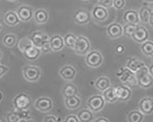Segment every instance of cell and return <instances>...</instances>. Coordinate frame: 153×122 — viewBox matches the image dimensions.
<instances>
[{"label":"cell","instance_id":"6da1fadb","mask_svg":"<svg viewBox=\"0 0 153 122\" xmlns=\"http://www.w3.org/2000/svg\"><path fill=\"white\" fill-rule=\"evenodd\" d=\"M135 76L138 85L143 88H149L153 84V77L151 75L148 68L145 65L135 73Z\"/></svg>","mask_w":153,"mask_h":122},{"label":"cell","instance_id":"7a4b0ae2","mask_svg":"<svg viewBox=\"0 0 153 122\" xmlns=\"http://www.w3.org/2000/svg\"><path fill=\"white\" fill-rule=\"evenodd\" d=\"M32 104L31 97L26 93H20L17 94L13 100V106L15 110L22 111L28 110Z\"/></svg>","mask_w":153,"mask_h":122},{"label":"cell","instance_id":"3957f363","mask_svg":"<svg viewBox=\"0 0 153 122\" xmlns=\"http://www.w3.org/2000/svg\"><path fill=\"white\" fill-rule=\"evenodd\" d=\"M41 69L37 66L27 65L22 68V74L24 79L30 82H37L41 78Z\"/></svg>","mask_w":153,"mask_h":122},{"label":"cell","instance_id":"277c9868","mask_svg":"<svg viewBox=\"0 0 153 122\" xmlns=\"http://www.w3.org/2000/svg\"><path fill=\"white\" fill-rule=\"evenodd\" d=\"M91 48L90 42L89 39L83 35H79L76 38L73 50L80 56L86 55L90 52Z\"/></svg>","mask_w":153,"mask_h":122},{"label":"cell","instance_id":"5b68a950","mask_svg":"<svg viewBox=\"0 0 153 122\" xmlns=\"http://www.w3.org/2000/svg\"><path fill=\"white\" fill-rule=\"evenodd\" d=\"M6 121L7 122H22L33 121L30 114L29 109L26 111L9 112L6 115Z\"/></svg>","mask_w":153,"mask_h":122},{"label":"cell","instance_id":"8992f818","mask_svg":"<svg viewBox=\"0 0 153 122\" xmlns=\"http://www.w3.org/2000/svg\"><path fill=\"white\" fill-rule=\"evenodd\" d=\"M34 107L38 111L42 113H47L53 107V100L48 96H41L34 101Z\"/></svg>","mask_w":153,"mask_h":122},{"label":"cell","instance_id":"52a82bcc","mask_svg":"<svg viewBox=\"0 0 153 122\" xmlns=\"http://www.w3.org/2000/svg\"><path fill=\"white\" fill-rule=\"evenodd\" d=\"M105 101L102 95H95L89 98L87 101V106L93 112L96 113L104 107Z\"/></svg>","mask_w":153,"mask_h":122},{"label":"cell","instance_id":"ba28073f","mask_svg":"<svg viewBox=\"0 0 153 122\" xmlns=\"http://www.w3.org/2000/svg\"><path fill=\"white\" fill-rule=\"evenodd\" d=\"M85 62L90 67L97 68L102 64L103 56L98 51H91L86 55Z\"/></svg>","mask_w":153,"mask_h":122},{"label":"cell","instance_id":"9c48e42d","mask_svg":"<svg viewBox=\"0 0 153 122\" xmlns=\"http://www.w3.org/2000/svg\"><path fill=\"white\" fill-rule=\"evenodd\" d=\"M49 37L47 34L39 31L34 32L30 37L33 45L39 48L49 40Z\"/></svg>","mask_w":153,"mask_h":122},{"label":"cell","instance_id":"30bf717a","mask_svg":"<svg viewBox=\"0 0 153 122\" xmlns=\"http://www.w3.org/2000/svg\"><path fill=\"white\" fill-rule=\"evenodd\" d=\"M17 14L23 22L30 21L34 16V11L31 7L27 5H22L17 9Z\"/></svg>","mask_w":153,"mask_h":122},{"label":"cell","instance_id":"8fae6325","mask_svg":"<svg viewBox=\"0 0 153 122\" xmlns=\"http://www.w3.org/2000/svg\"><path fill=\"white\" fill-rule=\"evenodd\" d=\"M73 20L76 24L84 25L90 21L91 15L90 12L86 10L79 9L76 10L74 14Z\"/></svg>","mask_w":153,"mask_h":122},{"label":"cell","instance_id":"7c38bea8","mask_svg":"<svg viewBox=\"0 0 153 122\" xmlns=\"http://www.w3.org/2000/svg\"><path fill=\"white\" fill-rule=\"evenodd\" d=\"M58 73L64 80L70 82L75 78L76 70L72 65H65L59 69Z\"/></svg>","mask_w":153,"mask_h":122},{"label":"cell","instance_id":"4fadbf2b","mask_svg":"<svg viewBox=\"0 0 153 122\" xmlns=\"http://www.w3.org/2000/svg\"><path fill=\"white\" fill-rule=\"evenodd\" d=\"M48 41L53 51H60L65 46L64 37L59 34H55L50 37Z\"/></svg>","mask_w":153,"mask_h":122},{"label":"cell","instance_id":"5bb4252c","mask_svg":"<svg viewBox=\"0 0 153 122\" xmlns=\"http://www.w3.org/2000/svg\"><path fill=\"white\" fill-rule=\"evenodd\" d=\"M91 15L93 18L98 21H104L108 17V12L107 10V8H105L102 6L97 5L94 7Z\"/></svg>","mask_w":153,"mask_h":122},{"label":"cell","instance_id":"9a60e30c","mask_svg":"<svg viewBox=\"0 0 153 122\" xmlns=\"http://www.w3.org/2000/svg\"><path fill=\"white\" fill-rule=\"evenodd\" d=\"M132 38L137 43H143L148 40L149 38V32L146 28L143 26H138L137 29L133 34Z\"/></svg>","mask_w":153,"mask_h":122},{"label":"cell","instance_id":"2e32d148","mask_svg":"<svg viewBox=\"0 0 153 122\" xmlns=\"http://www.w3.org/2000/svg\"><path fill=\"white\" fill-rule=\"evenodd\" d=\"M139 109L145 115H149L153 112V98L145 97L139 103Z\"/></svg>","mask_w":153,"mask_h":122},{"label":"cell","instance_id":"e0dca14e","mask_svg":"<svg viewBox=\"0 0 153 122\" xmlns=\"http://www.w3.org/2000/svg\"><path fill=\"white\" fill-rule=\"evenodd\" d=\"M22 53L26 59L30 61H34L39 59L41 55L42 51L41 48L33 45L32 46L28 48Z\"/></svg>","mask_w":153,"mask_h":122},{"label":"cell","instance_id":"ac0fdd59","mask_svg":"<svg viewBox=\"0 0 153 122\" xmlns=\"http://www.w3.org/2000/svg\"><path fill=\"white\" fill-rule=\"evenodd\" d=\"M121 81L127 84L135 85L138 84L135 76V73L129 69L128 68H124V71L121 76L120 77Z\"/></svg>","mask_w":153,"mask_h":122},{"label":"cell","instance_id":"d6986e66","mask_svg":"<svg viewBox=\"0 0 153 122\" xmlns=\"http://www.w3.org/2000/svg\"><path fill=\"white\" fill-rule=\"evenodd\" d=\"M107 32L110 38L116 39L123 34V28L119 23H113L107 27Z\"/></svg>","mask_w":153,"mask_h":122},{"label":"cell","instance_id":"ffe728a7","mask_svg":"<svg viewBox=\"0 0 153 122\" xmlns=\"http://www.w3.org/2000/svg\"><path fill=\"white\" fill-rule=\"evenodd\" d=\"M4 21L9 26H16L20 23V20L17 12L13 10L7 11L4 15Z\"/></svg>","mask_w":153,"mask_h":122},{"label":"cell","instance_id":"44dd1931","mask_svg":"<svg viewBox=\"0 0 153 122\" xmlns=\"http://www.w3.org/2000/svg\"><path fill=\"white\" fill-rule=\"evenodd\" d=\"M118 99L121 101H126L130 99L132 95L131 90L125 85H120L116 88Z\"/></svg>","mask_w":153,"mask_h":122},{"label":"cell","instance_id":"7402d4cb","mask_svg":"<svg viewBox=\"0 0 153 122\" xmlns=\"http://www.w3.org/2000/svg\"><path fill=\"white\" fill-rule=\"evenodd\" d=\"M65 105L66 107L70 110H75L80 107L82 104L80 98L75 95L72 96L65 98Z\"/></svg>","mask_w":153,"mask_h":122},{"label":"cell","instance_id":"603a6c76","mask_svg":"<svg viewBox=\"0 0 153 122\" xmlns=\"http://www.w3.org/2000/svg\"><path fill=\"white\" fill-rule=\"evenodd\" d=\"M33 18L37 24H44L48 21L49 15L45 9H39L34 12Z\"/></svg>","mask_w":153,"mask_h":122},{"label":"cell","instance_id":"cb8c5ba5","mask_svg":"<svg viewBox=\"0 0 153 122\" xmlns=\"http://www.w3.org/2000/svg\"><path fill=\"white\" fill-rule=\"evenodd\" d=\"M123 19L126 23L138 24L140 21L138 12L135 10H128L125 12Z\"/></svg>","mask_w":153,"mask_h":122},{"label":"cell","instance_id":"d4e9b609","mask_svg":"<svg viewBox=\"0 0 153 122\" xmlns=\"http://www.w3.org/2000/svg\"><path fill=\"white\" fill-rule=\"evenodd\" d=\"M145 65L143 62L138 60L136 57L129 58L127 60L126 64V67L127 68H128L135 73Z\"/></svg>","mask_w":153,"mask_h":122},{"label":"cell","instance_id":"484cf974","mask_svg":"<svg viewBox=\"0 0 153 122\" xmlns=\"http://www.w3.org/2000/svg\"><path fill=\"white\" fill-rule=\"evenodd\" d=\"M77 117L81 122H90L93 120L94 114L90 109H83L78 112Z\"/></svg>","mask_w":153,"mask_h":122},{"label":"cell","instance_id":"4316f807","mask_svg":"<svg viewBox=\"0 0 153 122\" xmlns=\"http://www.w3.org/2000/svg\"><path fill=\"white\" fill-rule=\"evenodd\" d=\"M110 81L105 76L99 77L95 82L96 88L98 90L102 92L110 87Z\"/></svg>","mask_w":153,"mask_h":122},{"label":"cell","instance_id":"83f0119b","mask_svg":"<svg viewBox=\"0 0 153 122\" xmlns=\"http://www.w3.org/2000/svg\"><path fill=\"white\" fill-rule=\"evenodd\" d=\"M102 96L104 98L105 102L109 103H113L118 100L116 93V89L113 87H109L104 91Z\"/></svg>","mask_w":153,"mask_h":122},{"label":"cell","instance_id":"f1b7e54d","mask_svg":"<svg viewBox=\"0 0 153 122\" xmlns=\"http://www.w3.org/2000/svg\"><path fill=\"white\" fill-rule=\"evenodd\" d=\"M77 92V87L75 84L71 82H68L64 85L62 90V93L65 98L75 95Z\"/></svg>","mask_w":153,"mask_h":122},{"label":"cell","instance_id":"f546056e","mask_svg":"<svg viewBox=\"0 0 153 122\" xmlns=\"http://www.w3.org/2000/svg\"><path fill=\"white\" fill-rule=\"evenodd\" d=\"M17 39L14 34L8 33L5 35L3 39V43L4 46L8 48H13L17 43Z\"/></svg>","mask_w":153,"mask_h":122},{"label":"cell","instance_id":"4dcf8cb0","mask_svg":"<svg viewBox=\"0 0 153 122\" xmlns=\"http://www.w3.org/2000/svg\"><path fill=\"white\" fill-rule=\"evenodd\" d=\"M152 9L149 7H142L139 10L138 15L140 17V20L145 23H147L149 22V19L151 14L152 13Z\"/></svg>","mask_w":153,"mask_h":122},{"label":"cell","instance_id":"1f68e13d","mask_svg":"<svg viewBox=\"0 0 153 122\" xmlns=\"http://www.w3.org/2000/svg\"><path fill=\"white\" fill-rule=\"evenodd\" d=\"M143 118L144 114L140 111H131L127 117V120L129 122H141Z\"/></svg>","mask_w":153,"mask_h":122},{"label":"cell","instance_id":"d6a6232c","mask_svg":"<svg viewBox=\"0 0 153 122\" xmlns=\"http://www.w3.org/2000/svg\"><path fill=\"white\" fill-rule=\"evenodd\" d=\"M77 38V36L72 33H68L64 37V40H65V46L71 49H74V45Z\"/></svg>","mask_w":153,"mask_h":122},{"label":"cell","instance_id":"836d02e7","mask_svg":"<svg viewBox=\"0 0 153 122\" xmlns=\"http://www.w3.org/2000/svg\"><path fill=\"white\" fill-rule=\"evenodd\" d=\"M141 50L142 53L148 56H151L153 54V42L146 40L143 43Z\"/></svg>","mask_w":153,"mask_h":122},{"label":"cell","instance_id":"e575fe53","mask_svg":"<svg viewBox=\"0 0 153 122\" xmlns=\"http://www.w3.org/2000/svg\"><path fill=\"white\" fill-rule=\"evenodd\" d=\"M138 24L127 23L123 27V34L127 36L132 37V36L138 27Z\"/></svg>","mask_w":153,"mask_h":122},{"label":"cell","instance_id":"d590c367","mask_svg":"<svg viewBox=\"0 0 153 122\" xmlns=\"http://www.w3.org/2000/svg\"><path fill=\"white\" fill-rule=\"evenodd\" d=\"M33 43L30 37H23L21 39L18 43V48L22 53L27 50L28 48L32 46Z\"/></svg>","mask_w":153,"mask_h":122},{"label":"cell","instance_id":"8d00e7d4","mask_svg":"<svg viewBox=\"0 0 153 122\" xmlns=\"http://www.w3.org/2000/svg\"><path fill=\"white\" fill-rule=\"evenodd\" d=\"M113 0H98V5L105 8H110L113 6Z\"/></svg>","mask_w":153,"mask_h":122},{"label":"cell","instance_id":"74e56055","mask_svg":"<svg viewBox=\"0 0 153 122\" xmlns=\"http://www.w3.org/2000/svg\"><path fill=\"white\" fill-rule=\"evenodd\" d=\"M126 4L125 0H113V6L117 10H120L124 7Z\"/></svg>","mask_w":153,"mask_h":122},{"label":"cell","instance_id":"f35d334b","mask_svg":"<svg viewBox=\"0 0 153 122\" xmlns=\"http://www.w3.org/2000/svg\"><path fill=\"white\" fill-rule=\"evenodd\" d=\"M62 121L59 117H58L54 115H48L44 117L43 119V121H46V122H49V121H53V122H56V121Z\"/></svg>","mask_w":153,"mask_h":122},{"label":"cell","instance_id":"ab89813d","mask_svg":"<svg viewBox=\"0 0 153 122\" xmlns=\"http://www.w3.org/2000/svg\"><path fill=\"white\" fill-rule=\"evenodd\" d=\"M41 50L42 53H51V52L53 51L52 50V48H51V47H50L49 41H48L47 43H45L41 48Z\"/></svg>","mask_w":153,"mask_h":122},{"label":"cell","instance_id":"60d3db41","mask_svg":"<svg viewBox=\"0 0 153 122\" xmlns=\"http://www.w3.org/2000/svg\"><path fill=\"white\" fill-rule=\"evenodd\" d=\"M9 68L7 66L0 62V79L9 71Z\"/></svg>","mask_w":153,"mask_h":122},{"label":"cell","instance_id":"b9f144b4","mask_svg":"<svg viewBox=\"0 0 153 122\" xmlns=\"http://www.w3.org/2000/svg\"><path fill=\"white\" fill-rule=\"evenodd\" d=\"M66 122H70V121H73V122H79L80 121L77 115H73V114H70L68 115L65 119L64 120Z\"/></svg>","mask_w":153,"mask_h":122},{"label":"cell","instance_id":"7bdbcfd3","mask_svg":"<svg viewBox=\"0 0 153 122\" xmlns=\"http://www.w3.org/2000/svg\"><path fill=\"white\" fill-rule=\"evenodd\" d=\"M125 50V48L123 45H118L116 48V51L119 54H122Z\"/></svg>","mask_w":153,"mask_h":122},{"label":"cell","instance_id":"ee69618b","mask_svg":"<svg viewBox=\"0 0 153 122\" xmlns=\"http://www.w3.org/2000/svg\"><path fill=\"white\" fill-rule=\"evenodd\" d=\"M108 121H109L108 119H107L105 117H101L95 120L96 122H107Z\"/></svg>","mask_w":153,"mask_h":122},{"label":"cell","instance_id":"f6af8a7d","mask_svg":"<svg viewBox=\"0 0 153 122\" xmlns=\"http://www.w3.org/2000/svg\"><path fill=\"white\" fill-rule=\"evenodd\" d=\"M123 71H124V68H123V67L120 68L118 70V71H117V73H116L117 76L120 78V77L121 76V75L123 74Z\"/></svg>","mask_w":153,"mask_h":122},{"label":"cell","instance_id":"bcb514c9","mask_svg":"<svg viewBox=\"0 0 153 122\" xmlns=\"http://www.w3.org/2000/svg\"><path fill=\"white\" fill-rule=\"evenodd\" d=\"M148 23H149V24L152 27H153V12H152V13L150 15Z\"/></svg>","mask_w":153,"mask_h":122},{"label":"cell","instance_id":"7dc6e473","mask_svg":"<svg viewBox=\"0 0 153 122\" xmlns=\"http://www.w3.org/2000/svg\"><path fill=\"white\" fill-rule=\"evenodd\" d=\"M148 70H149V72L151 74V75L153 77V64L149 67Z\"/></svg>","mask_w":153,"mask_h":122},{"label":"cell","instance_id":"c3c4849f","mask_svg":"<svg viewBox=\"0 0 153 122\" xmlns=\"http://www.w3.org/2000/svg\"><path fill=\"white\" fill-rule=\"evenodd\" d=\"M3 93L1 90H0V103H1V101H3Z\"/></svg>","mask_w":153,"mask_h":122},{"label":"cell","instance_id":"681fc988","mask_svg":"<svg viewBox=\"0 0 153 122\" xmlns=\"http://www.w3.org/2000/svg\"><path fill=\"white\" fill-rule=\"evenodd\" d=\"M144 1L147 2V3H153V0H143Z\"/></svg>","mask_w":153,"mask_h":122},{"label":"cell","instance_id":"f907efd6","mask_svg":"<svg viewBox=\"0 0 153 122\" xmlns=\"http://www.w3.org/2000/svg\"><path fill=\"white\" fill-rule=\"evenodd\" d=\"M2 57H3V53L1 51H0V60H1Z\"/></svg>","mask_w":153,"mask_h":122},{"label":"cell","instance_id":"816d5d0a","mask_svg":"<svg viewBox=\"0 0 153 122\" xmlns=\"http://www.w3.org/2000/svg\"><path fill=\"white\" fill-rule=\"evenodd\" d=\"M2 28H3V26H2V25H1V24L0 23V31H1L2 30Z\"/></svg>","mask_w":153,"mask_h":122},{"label":"cell","instance_id":"f5cc1de1","mask_svg":"<svg viewBox=\"0 0 153 122\" xmlns=\"http://www.w3.org/2000/svg\"><path fill=\"white\" fill-rule=\"evenodd\" d=\"M8 1H10V2H13V1H16V0H7Z\"/></svg>","mask_w":153,"mask_h":122},{"label":"cell","instance_id":"db71d44e","mask_svg":"<svg viewBox=\"0 0 153 122\" xmlns=\"http://www.w3.org/2000/svg\"><path fill=\"white\" fill-rule=\"evenodd\" d=\"M151 58H152V62H153V54L151 56Z\"/></svg>","mask_w":153,"mask_h":122},{"label":"cell","instance_id":"11a10c76","mask_svg":"<svg viewBox=\"0 0 153 122\" xmlns=\"http://www.w3.org/2000/svg\"><path fill=\"white\" fill-rule=\"evenodd\" d=\"M2 121V120H1V118H0V121Z\"/></svg>","mask_w":153,"mask_h":122},{"label":"cell","instance_id":"9f6ffc18","mask_svg":"<svg viewBox=\"0 0 153 122\" xmlns=\"http://www.w3.org/2000/svg\"><path fill=\"white\" fill-rule=\"evenodd\" d=\"M83 1H88V0H83Z\"/></svg>","mask_w":153,"mask_h":122}]
</instances>
